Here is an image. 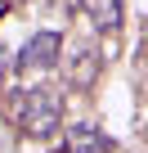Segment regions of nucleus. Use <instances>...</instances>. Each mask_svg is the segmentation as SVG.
Here are the masks:
<instances>
[{"instance_id":"1","label":"nucleus","mask_w":148,"mask_h":153,"mask_svg":"<svg viewBox=\"0 0 148 153\" xmlns=\"http://www.w3.org/2000/svg\"><path fill=\"white\" fill-rule=\"evenodd\" d=\"M5 113H9V122H14L23 135L49 140V135H58V126H63V95H58V90H45V86H27V90H14V95H9Z\"/></svg>"},{"instance_id":"2","label":"nucleus","mask_w":148,"mask_h":153,"mask_svg":"<svg viewBox=\"0 0 148 153\" xmlns=\"http://www.w3.org/2000/svg\"><path fill=\"white\" fill-rule=\"evenodd\" d=\"M58 68H63V81L72 90H90L103 72V59H99V45L85 41V36H72L63 41V54H58Z\"/></svg>"},{"instance_id":"3","label":"nucleus","mask_w":148,"mask_h":153,"mask_svg":"<svg viewBox=\"0 0 148 153\" xmlns=\"http://www.w3.org/2000/svg\"><path fill=\"white\" fill-rule=\"evenodd\" d=\"M58 54H63V36H58V32H36V36L14 54V68L27 72V76H36V72L58 68Z\"/></svg>"},{"instance_id":"4","label":"nucleus","mask_w":148,"mask_h":153,"mask_svg":"<svg viewBox=\"0 0 148 153\" xmlns=\"http://www.w3.org/2000/svg\"><path fill=\"white\" fill-rule=\"evenodd\" d=\"M67 153H117V144L90 126V122H77V126H67Z\"/></svg>"},{"instance_id":"5","label":"nucleus","mask_w":148,"mask_h":153,"mask_svg":"<svg viewBox=\"0 0 148 153\" xmlns=\"http://www.w3.org/2000/svg\"><path fill=\"white\" fill-rule=\"evenodd\" d=\"M81 9L94 23V32H117L121 14H126V0H81Z\"/></svg>"},{"instance_id":"6","label":"nucleus","mask_w":148,"mask_h":153,"mask_svg":"<svg viewBox=\"0 0 148 153\" xmlns=\"http://www.w3.org/2000/svg\"><path fill=\"white\" fill-rule=\"evenodd\" d=\"M40 5H45L49 14H72V9L81 5V0H40Z\"/></svg>"},{"instance_id":"7","label":"nucleus","mask_w":148,"mask_h":153,"mask_svg":"<svg viewBox=\"0 0 148 153\" xmlns=\"http://www.w3.org/2000/svg\"><path fill=\"white\" fill-rule=\"evenodd\" d=\"M9 68H14V63H9L5 54H0V86H5V76H9Z\"/></svg>"},{"instance_id":"8","label":"nucleus","mask_w":148,"mask_h":153,"mask_svg":"<svg viewBox=\"0 0 148 153\" xmlns=\"http://www.w3.org/2000/svg\"><path fill=\"white\" fill-rule=\"evenodd\" d=\"M126 153H148V140H135V144H130Z\"/></svg>"},{"instance_id":"9","label":"nucleus","mask_w":148,"mask_h":153,"mask_svg":"<svg viewBox=\"0 0 148 153\" xmlns=\"http://www.w3.org/2000/svg\"><path fill=\"white\" fill-rule=\"evenodd\" d=\"M14 5H27V0H5V9H14Z\"/></svg>"},{"instance_id":"10","label":"nucleus","mask_w":148,"mask_h":153,"mask_svg":"<svg viewBox=\"0 0 148 153\" xmlns=\"http://www.w3.org/2000/svg\"><path fill=\"white\" fill-rule=\"evenodd\" d=\"M0 14H5V0H0Z\"/></svg>"}]
</instances>
